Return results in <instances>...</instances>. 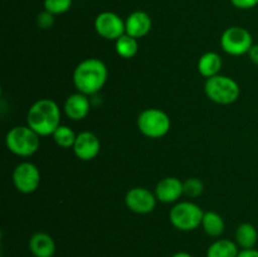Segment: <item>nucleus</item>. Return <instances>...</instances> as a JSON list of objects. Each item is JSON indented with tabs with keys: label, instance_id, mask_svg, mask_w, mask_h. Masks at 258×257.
<instances>
[{
	"label": "nucleus",
	"instance_id": "23",
	"mask_svg": "<svg viewBox=\"0 0 258 257\" xmlns=\"http://www.w3.org/2000/svg\"><path fill=\"white\" fill-rule=\"evenodd\" d=\"M184 183V194L189 198H197L204 190V184L198 178H189Z\"/></svg>",
	"mask_w": 258,
	"mask_h": 257
},
{
	"label": "nucleus",
	"instance_id": "10",
	"mask_svg": "<svg viewBox=\"0 0 258 257\" xmlns=\"http://www.w3.org/2000/svg\"><path fill=\"white\" fill-rule=\"evenodd\" d=\"M155 193L143 186L131 188L125 196V204L131 212L136 214H149L156 207Z\"/></svg>",
	"mask_w": 258,
	"mask_h": 257
},
{
	"label": "nucleus",
	"instance_id": "5",
	"mask_svg": "<svg viewBox=\"0 0 258 257\" xmlns=\"http://www.w3.org/2000/svg\"><path fill=\"white\" fill-rule=\"evenodd\" d=\"M171 120L160 108H146L139 115L138 128L149 139H161L170 131Z\"/></svg>",
	"mask_w": 258,
	"mask_h": 257
},
{
	"label": "nucleus",
	"instance_id": "17",
	"mask_svg": "<svg viewBox=\"0 0 258 257\" xmlns=\"http://www.w3.org/2000/svg\"><path fill=\"white\" fill-rule=\"evenodd\" d=\"M238 253V244L226 238L217 239L207 249V257H237Z\"/></svg>",
	"mask_w": 258,
	"mask_h": 257
},
{
	"label": "nucleus",
	"instance_id": "3",
	"mask_svg": "<svg viewBox=\"0 0 258 257\" xmlns=\"http://www.w3.org/2000/svg\"><path fill=\"white\" fill-rule=\"evenodd\" d=\"M8 150L17 156L28 158L34 155L40 146V136L29 126H14L5 136Z\"/></svg>",
	"mask_w": 258,
	"mask_h": 257
},
{
	"label": "nucleus",
	"instance_id": "28",
	"mask_svg": "<svg viewBox=\"0 0 258 257\" xmlns=\"http://www.w3.org/2000/svg\"><path fill=\"white\" fill-rule=\"evenodd\" d=\"M171 257H193L191 256L189 252H185V251H180V252H176V253H174Z\"/></svg>",
	"mask_w": 258,
	"mask_h": 257
},
{
	"label": "nucleus",
	"instance_id": "27",
	"mask_svg": "<svg viewBox=\"0 0 258 257\" xmlns=\"http://www.w3.org/2000/svg\"><path fill=\"white\" fill-rule=\"evenodd\" d=\"M237 257H258V249L256 248L241 249Z\"/></svg>",
	"mask_w": 258,
	"mask_h": 257
},
{
	"label": "nucleus",
	"instance_id": "25",
	"mask_svg": "<svg viewBox=\"0 0 258 257\" xmlns=\"http://www.w3.org/2000/svg\"><path fill=\"white\" fill-rule=\"evenodd\" d=\"M229 2H231V4L233 5L234 8L242 10L252 9V8L257 7L258 5V0H229Z\"/></svg>",
	"mask_w": 258,
	"mask_h": 257
},
{
	"label": "nucleus",
	"instance_id": "8",
	"mask_svg": "<svg viewBox=\"0 0 258 257\" xmlns=\"http://www.w3.org/2000/svg\"><path fill=\"white\" fill-rule=\"evenodd\" d=\"M13 184L20 193H34L40 184V171L38 166L30 161L18 164L13 171Z\"/></svg>",
	"mask_w": 258,
	"mask_h": 257
},
{
	"label": "nucleus",
	"instance_id": "15",
	"mask_svg": "<svg viewBox=\"0 0 258 257\" xmlns=\"http://www.w3.org/2000/svg\"><path fill=\"white\" fill-rule=\"evenodd\" d=\"M29 251L34 257H53L55 253V242L45 232H35L29 239Z\"/></svg>",
	"mask_w": 258,
	"mask_h": 257
},
{
	"label": "nucleus",
	"instance_id": "7",
	"mask_svg": "<svg viewBox=\"0 0 258 257\" xmlns=\"http://www.w3.org/2000/svg\"><path fill=\"white\" fill-rule=\"evenodd\" d=\"M222 49L229 55L248 54L253 45L252 34L243 27H229L222 33Z\"/></svg>",
	"mask_w": 258,
	"mask_h": 257
},
{
	"label": "nucleus",
	"instance_id": "21",
	"mask_svg": "<svg viewBox=\"0 0 258 257\" xmlns=\"http://www.w3.org/2000/svg\"><path fill=\"white\" fill-rule=\"evenodd\" d=\"M52 138L53 140H54V143L57 144L59 148L70 149V148H73V145H75V141H76V138H77V135H76L75 131H73L70 126L59 125L57 130L53 133Z\"/></svg>",
	"mask_w": 258,
	"mask_h": 257
},
{
	"label": "nucleus",
	"instance_id": "9",
	"mask_svg": "<svg viewBox=\"0 0 258 257\" xmlns=\"http://www.w3.org/2000/svg\"><path fill=\"white\" fill-rule=\"evenodd\" d=\"M95 29L103 39L116 42L126 33L125 20L113 12H102L96 17Z\"/></svg>",
	"mask_w": 258,
	"mask_h": 257
},
{
	"label": "nucleus",
	"instance_id": "13",
	"mask_svg": "<svg viewBox=\"0 0 258 257\" xmlns=\"http://www.w3.org/2000/svg\"><path fill=\"white\" fill-rule=\"evenodd\" d=\"M126 34L140 39L146 37L153 28V19L150 15L143 10L133 12L125 20Z\"/></svg>",
	"mask_w": 258,
	"mask_h": 257
},
{
	"label": "nucleus",
	"instance_id": "22",
	"mask_svg": "<svg viewBox=\"0 0 258 257\" xmlns=\"http://www.w3.org/2000/svg\"><path fill=\"white\" fill-rule=\"evenodd\" d=\"M73 0H44V10L52 13L53 15H60L67 13L72 7Z\"/></svg>",
	"mask_w": 258,
	"mask_h": 257
},
{
	"label": "nucleus",
	"instance_id": "18",
	"mask_svg": "<svg viewBox=\"0 0 258 257\" xmlns=\"http://www.w3.org/2000/svg\"><path fill=\"white\" fill-rule=\"evenodd\" d=\"M258 241V232L252 223H242L236 229V243L242 249L254 248Z\"/></svg>",
	"mask_w": 258,
	"mask_h": 257
},
{
	"label": "nucleus",
	"instance_id": "20",
	"mask_svg": "<svg viewBox=\"0 0 258 257\" xmlns=\"http://www.w3.org/2000/svg\"><path fill=\"white\" fill-rule=\"evenodd\" d=\"M139 39L131 37L128 34H123L118 38L115 42V49L116 53L120 55L121 58H125V59H130L134 58L139 52Z\"/></svg>",
	"mask_w": 258,
	"mask_h": 257
},
{
	"label": "nucleus",
	"instance_id": "6",
	"mask_svg": "<svg viewBox=\"0 0 258 257\" xmlns=\"http://www.w3.org/2000/svg\"><path fill=\"white\" fill-rule=\"evenodd\" d=\"M204 212L193 202H178L169 213V219L173 227L181 232H190L202 226Z\"/></svg>",
	"mask_w": 258,
	"mask_h": 257
},
{
	"label": "nucleus",
	"instance_id": "12",
	"mask_svg": "<svg viewBox=\"0 0 258 257\" xmlns=\"http://www.w3.org/2000/svg\"><path fill=\"white\" fill-rule=\"evenodd\" d=\"M154 193L161 203H176L184 194V183L176 176H166L156 184Z\"/></svg>",
	"mask_w": 258,
	"mask_h": 257
},
{
	"label": "nucleus",
	"instance_id": "26",
	"mask_svg": "<svg viewBox=\"0 0 258 257\" xmlns=\"http://www.w3.org/2000/svg\"><path fill=\"white\" fill-rule=\"evenodd\" d=\"M248 57L252 63L258 66V44H253L248 52Z\"/></svg>",
	"mask_w": 258,
	"mask_h": 257
},
{
	"label": "nucleus",
	"instance_id": "4",
	"mask_svg": "<svg viewBox=\"0 0 258 257\" xmlns=\"http://www.w3.org/2000/svg\"><path fill=\"white\" fill-rule=\"evenodd\" d=\"M204 93L212 102L218 105H231L238 100L241 88L237 81L232 77L217 75L207 78L204 83Z\"/></svg>",
	"mask_w": 258,
	"mask_h": 257
},
{
	"label": "nucleus",
	"instance_id": "19",
	"mask_svg": "<svg viewBox=\"0 0 258 257\" xmlns=\"http://www.w3.org/2000/svg\"><path fill=\"white\" fill-rule=\"evenodd\" d=\"M202 227L209 237H219L224 232L226 223L221 214L213 211H208L204 212Z\"/></svg>",
	"mask_w": 258,
	"mask_h": 257
},
{
	"label": "nucleus",
	"instance_id": "14",
	"mask_svg": "<svg viewBox=\"0 0 258 257\" xmlns=\"http://www.w3.org/2000/svg\"><path fill=\"white\" fill-rule=\"evenodd\" d=\"M64 112L72 121H81L88 116L91 111V102L87 95L77 92L68 96L64 101Z\"/></svg>",
	"mask_w": 258,
	"mask_h": 257
},
{
	"label": "nucleus",
	"instance_id": "16",
	"mask_svg": "<svg viewBox=\"0 0 258 257\" xmlns=\"http://www.w3.org/2000/svg\"><path fill=\"white\" fill-rule=\"evenodd\" d=\"M222 66H223V60L218 53L207 52L201 55L197 68L201 76H203L204 78H211L219 75Z\"/></svg>",
	"mask_w": 258,
	"mask_h": 257
},
{
	"label": "nucleus",
	"instance_id": "2",
	"mask_svg": "<svg viewBox=\"0 0 258 257\" xmlns=\"http://www.w3.org/2000/svg\"><path fill=\"white\" fill-rule=\"evenodd\" d=\"M27 125L39 136L53 135L60 125V108L54 100L40 98L27 112Z\"/></svg>",
	"mask_w": 258,
	"mask_h": 257
},
{
	"label": "nucleus",
	"instance_id": "11",
	"mask_svg": "<svg viewBox=\"0 0 258 257\" xmlns=\"http://www.w3.org/2000/svg\"><path fill=\"white\" fill-rule=\"evenodd\" d=\"M73 153L80 160L82 161H91L101 151V143L100 139L91 131H82L77 135L73 145Z\"/></svg>",
	"mask_w": 258,
	"mask_h": 257
},
{
	"label": "nucleus",
	"instance_id": "1",
	"mask_svg": "<svg viewBox=\"0 0 258 257\" xmlns=\"http://www.w3.org/2000/svg\"><path fill=\"white\" fill-rule=\"evenodd\" d=\"M108 70L98 58H86L73 71V85L78 92L92 96L100 92L107 82Z\"/></svg>",
	"mask_w": 258,
	"mask_h": 257
},
{
	"label": "nucleus",
	"instance_id": "24",
	"mask_svg": "<svg viewBox=\"0 0 258 257\" xmlns=\"http://www.w3.org/2000/svg\"><path fill=\"white\" fill-rule=\"evenodd\" d=\"M54 17L55 15H53L52 13L43 10L37 15V25L40 29H49L54 25Z\"/></svg>",
	"mask_w": 258,
	"mask_h": 257
}]
</instances>
